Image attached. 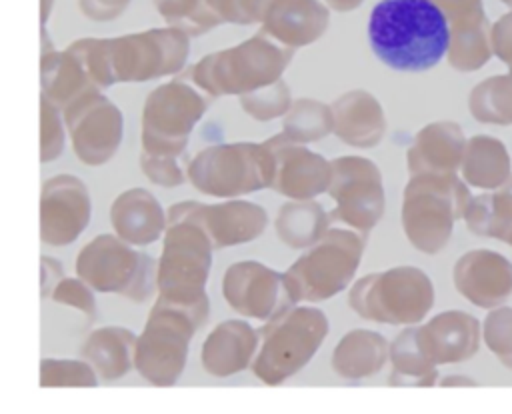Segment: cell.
<instances>
[{
    "label": "cell",
    "mask_w": 512,
    "mask_h": 414,
    "mask_svg": "<svg viewBox=\"0 0 512 414\" xmlns=\"http://www.w3.org/2000/svg\"><path fill=\"white\" fill-rule=\"evenodd\" d=\"M132 0H80V10L90 18L98 22L114 20L118 18Z\"/></svg>",
    "instance_id": "7bdbcfd3"
},
{
    "label": "cell",
    "mask_w": 512,
    "mask_h": 414,
    "mask_svg": "<svg viewBox=\"0 0 512 414\" xmlns=\"http://www.w3.org/2000/svg\"><path fill=\"white\" fill-rule=\"evenodd\" d=\"M418 328V340L430 362L452 364L468 360L478 350V320L460 310H448L434 316Z\"/></svg>",
    "instance_id": "44dd1931"
},
{
    "label": "cell",
    "mask_w": 512,
    "mask_h": 414,
    "mask_svg": "<svg viewBox=\"0 0 512 414\" xmlns=\"http://www.w3.org/2000/svg\"><path fill=\"white\" fill-rule=\"evenodd\" d=\"M328 334V318L316 306H290L258 330L254 376L276 386L304 368Z\"/></svg>",
    "instance_id": "5b68a950"
},
{
    "label": "cell",
    "mask_w": 512,
    "mask_h": 414,
    "mask_svg": "<svg viewBox=\"0 0 512 414\" xmlns=\"http://www.w3.org/2000/svg\"><path fill=\"white\" fill-rule=\"evenodd\" d=\"M374 56L398 72H426L450 48V24L434 0H380L368 18Z\"/></svg>",
    "instance_id": "6da1fadb"
},
{
    "label": "cell",
    "mask_w": 512,
    "mask_h": 414,
    "mask_svg": "<svg viewBox=\"0 0 512 414\" xmlns=\"http://www.w3.org/2000/svg\"><path fill=\"white\" fill-rule=\"evenodd\" d=\"M206 316L156 298L142 334L136 340L134 368L154 386H172L180 378L188 346Z\"/></svg>",
    "instance_id": "ba28073f"
},
{
    "label": "cell",
    "mask_w": 512,
    "mask_h": 414,
    "mask_svg": "<svg viewBox=\"0 0 512 414\" xmlns=\"http://www.w3.org/2000/svg\"><path fill=\"white\" fill-rule=\"evenodd\" d=\"M40 296L42 298H50L52 290L56 288V284L64 278V270L62 264L50 256H42L40 258Z\"/></svg>",
    "instance_id": "ee69618b"
},
{
    "label": "cell",
    "mask_w": 512,
    "mask_h": 414,
    "mask_svg": "<svg viewBox=\"0 0 512 414\" xmlns=\"http://www.w3.org/2000/svg\"><path fill=\"white\" fill-rule=\"evenodd\" d=\"M188 154L182 156H164V154H148L142 150L140 168L144 176L164 188H174L184 184L188 176Z\"/></svg>",
    "instance_id": "f35d334b"
},
{
    "label": "cell",
    "mask_w": 512,
    "mask_h": 414,
    "mask_svg": "<svg viewBox=\"0 0 512 414\" xmlns=\"http://www.w3.org/2000/svg\"><path fill=\"white\" fill-rule=\"evenodd\" d=\"M92 212L88 186L74 174H56L42 184L40 238L50 246L72 244L88 226Z\"/></svg>",
    "instance_id": "e0dca14e"
},
{
    "label": "cell",
    "mask_w": 512,
    "mask_h": 414,
    "mask_svg": "<svg viewBox=\"0 0 512 414\" xmlns=\"http://www.w3.org/2000/svg\"><path fill=\"white\" fill-rule=\"evenodd\" d=\"M500 2H504L506 6H510V8H512V0H500Z\"/></svg>",
    "instance_id": "c3c4849f"
},
{
    "label": "cell",
    "mask_w": 512,
    "mask_h": 414,
    "mask_svg": "<svg viewBox=\"0 0 512 414\" xmlns=\"http://www.w3.org/2000/svg\"><path fill=\"white\" fill-rule=\"evenodd\" d=\"M192 208L196 220L210 236L214 250L246 244L258 238L268 224L266 210L248 200H228L218 204L192 200Z\"/></svg>",
    "instance_id": "ffe728a7"
},
{
    "label": "cell",
    "mask_w": 512,
    "mask_h": 414,
    "mask_svg": "<svg viewBox=\"0 0 512 414\" xmlns=\"http://www.w3.org/2000/svg\"><path fill=\"white\" fill-rule=\"evenodd\" d=\"M390 356L388 342L374 330H350L332 352V370L346 380L368 378L386 364Z\"/></svg>",
    "instance_id": "f1b7e54d"
},
{
    "label": "cell",
    "mask_w": 512,
    "mask_h": 414,
    "mask_svg": "<svg viewBox=\"0 0 512 414\" xmlns=\"http://www.w3.org/2000/svg\"><path fill=\"white\" fill-rule=\"evenodd\" d=\"M50 10H52V0H42V8H40V22H42V26L46 24V20L50 16Z\"/></svg>",
    "instance_id": "7dc6e473"
},
{
    "label": "cell",
    "mask_w": 512,
    "mask_h": 414,
    "mask_svg": "<svg viewBox=\"0 0 512 414\" xmlns=\"http://www.w3.org/2000/svg\"><path fill=\"white\" fill-rule=\"evenodd\" d=\"M212 12L222 22H234V24H246L244 12H242V0H206Z\"/></svg>",
    "instance_id": "f6af8a7d"
},
{
    "label": "cell",
    "mask_w": 512,
    "mask_h": 414,
    "mask_svg": "<svg viewBox=\"0 0 512 414\" xmlns=\"http://www.w3.org/2000/svg\"><path fill=\"white\" fill-rule=\"evenodd\" d=\"M240 106L250 118L260 120V122L284 116L292 106L290 88L280 78L274 84H268V86H262V88L252 90L248 94H242L240 96Z\"/></svg>",
    "instance_id": "8d00e7d4"
},
{
    "label": "cell",
    "mask_w": 512,
    "mask_h": 414,
    "mask_svg": "<svg viewBox=\"0 0 512 414\" xmlns=\"http://www.w3.org/2000/svg\"><path fill=\"white\" fill-rule=\"evenodd\" d=\"M464 220L470 232L492 236L512 246V174L496 192L474 196Z\"/></svg>",
    "instance_id": "4dcf8cb0"
},
{
    "label": "cell",
    "mask_w": 512,
    "mask_h": 414,
    "mask_svg": "<svg viewBox=\"0 0 512 414\" xmlns=\"http://www.w3.org/2000/svg\"><path fill=\"white\" fill-rule=\"evenodd\" d=\"M330 224V214L314 200H292L280 206L274 226L282 244L290 248H310L324 236Z\"/></svg>",
    "instance_id": "1f68e13d"
},
{
    "label": "cell",
    "mask_w": 512,
    "mask_h": 414,
    "mask_svg": "<svg viewBox=\"0 0 512 414\" xmlns=\"http://www.w3.org/2000/svg\"><path fill=\"white\" fill-rule=\"evenodd\" d=\"M136 340L138 336L124 326H102L86 336L80 356L102 380H118L134 368Z\"/></svg>",
    "instance_id": "83f0119b"
},
{
    "label": "cell",
    "mask_w": 512,
    "mask_h": 414,
    "mask_svg": "<svg viewBox=\"0 0 512 414\" xmlns=\"http://www.w3.org/2000/svg\"><path fill=\"white\" fill-rule=\"evenodd\" d=\"M390 360L394 370L388 382L392 386H432L436 382V364L424 354L416 326L396 336L390 344Z\"/></svg>",
    "instance_id": "d6a6232c"
},
{
    "label": "cell",
    "mask_w": 512,
    "mask_h": 414,
    "mask_svg": "<svg viewBox=\"0 0 512 414\" xmlns=\"http://www.w3.org/2000/svg\"><path fill=\"white\" fill-rule=\"evenodd\" d=\"M464 150L466 138L456 122H432L414 136L406 164L410 174H456Z\"/></svg>",
    "instance_id": "7402d4cb"
},
{
    "label": "cell",
    "mask_w": 512,
    "mask_h": 414,
    "mask_svg": "<svg viewBox=\"0 0 512 414\" xmlns=\"http://www.w3.org/2000/svg\"><path fill=\"white\" fill-rule=\"evenodd\" d=\"M294 50L262 28L232 48L200 58L190 68V76L212 98L242 96L280 80Z\"/></svg>",
    "instance_id": "3957f363"
},
{
    "label": "cell",
    "mask_w": 512,
    "mask_h": 414,
    "mask_svg": "<svg viewBox=\"0 0 512 414\" xmlns=\"http://www.w3.org/2000/svg\"><path fill=\"white\" fill-rule=\"evenodd\" d=\"M104 48L114 84L146 82L180 72L188 58L190 40L184 30L170 26L104 38Z\"/></svg>",
    "instance_id": "7c38bea8"
},
{
    "label": "cell",
    "mask_w": 512,
    "mask_h": 414,
    "mask_svg": "<svg viewBox=\"0 0 512 414\" xmlns=\"http://www.w3.org/2000/svg\"><path fill=\"white\" fill-rule=\"evenodd\" d=\"M258 330L244 320H224L202 344V366L216 378H226L250 366L258 350Z\"/></svg>",
    "instance_id": "603a6c76"
},
{
    "label": "cell",
    "mask_w": 512,
    "mask_h": 414,
    "mask_svg": "<svg viewBox=\"0 0 512 414\" xmlns=\"http://www.w3.org/2000/svg\"><path fill=\"white\" fill-rule=\"evenodd\" d=\"M74 154L86 166L106 164L120 148L124 118L100 90L84 96L64 112Z\"/></svg>",
    "instance_id": "5bb4252c"
},
{
    "label": "cell",
    "mask_w": 512,
    "mask_h": 414,
    "mask_svg": "<svg viewBox=\"0 0 512 414\" xmlns=\"http://www.w3.org/2000/svg\"><path fill=\"white\" fill-rule=\"evenodd\" d=\"M334 134L356 148H374L386 132L380 102L366 90H350L332 102Z\"/></svg>",
    "instance_id": "484cf974"
},
{
    "label": "cell",
    "mask_w": 512,
    "mask_h": 414,
    "mask_svg": "<svg viewBox=\"0 0 512 414\" xmlns=\"http://www.w3.org/2000/svg\"><path fill=\"white\" fill-rule=\"evenodd\" d=\"M336 202L330 220L342 222L368 236L384 214L386 198L378 166L362 156L332 160V178L326 190Z\"/></svg>",
    "instance_id": "4fadbf2b"
},
{
    "label": "cell",
    "mask_w": 512,
    "mask_h": 414,
    "mask_svg": "<svg viewBox=\"0 0 512 414\" xmlns=\"http://www.w3.org/2000/svg\"><path fill=\"white\" fill-rule=\"evenodd\" d=\"M326 4L338 12H346V10H354L362 4V0H326Z\"/></svg>",
    "instance_id": "bcb514c9"
},
{
    "label": "cell",
    "mask_w": 512,
    "mask_h": 414,
    "mask_svg": "<svg viewBox=\"0 0 512 414\" xmlns=\"http://www.w3.org/2000/svg\"><path fill=\"white\" fill-rule=\"evenodd\" d=\"M272 154V182L270 188L292 200H312L326 192L332 178V162L322 154L312 152L304 142L292 140L280 132L264 140Z\"/></svg>",
    "instance_id": "2e32d148"
},
{
    "label": "cell",
    "mask_w": 512,
    "mask_h": 414,
    "mask_svg": "<svg viewBox=\"0 0 512 414\" xmlns=\"http://www.w3.org/2000/svg\"><path fill=\"white\" fill-rule=\"evenodd\" d=\"M50 300L78 310L86 318V322H92L96 318V300L92 294V286H88L80 276H64L52 290Z\"/></svg>",
    "instance_id": "60d3db41"
},
{
    "label": "cell",
    "mask_w": 512,
    "mask_h": 414,
    "mask_svg": "<svg viewBox=\"0 0 512 414\" xmlns=\"http://www.w3.org/2000/svg\"><path fill=\"white\" fill-rule=\"evenodd\" d=\"M222 296L234 312L256 320H272L294 306L284 274L254 260L228 266L222 276Z\"/></svg>",
    "instance_id": "9a60e30c"
},
{
    "label": "cell",
    "mask_w": 512,
    "mask_h": 414,
    "mask_svg": "<svg viewBox=\"0 0 512 414\" xmlns=\"http://www.w3.org/2000/svg\"><path fill=\"white\" fill-rule=\"evenodd\" d=\"M40 386H98V374L90 362L82 360H60L42 358L40 362Z\"/></svg>",
    "instance_id": "74e56055"
},
{
    "label": "cell",
    "mask_w": 512,
    "mask_h": 414,
    "mask_svg": "<svg viewBox=\"0 0 512 414\" xmlns=\"http://www.w3.org/2000/svg\"><path fill=\"white\" fill-rule=\"evenodd\" d=\"M214 244L194 216L192 200L174 202L166 212L162 254L158 260V298L208 318L206 280Z\"/></svg>",
    "instance_id": "7a4b0ae2"
},
{
    "label": "cell",
    "mask_w": 512,
    "mask_h": 414,
    "mask_svg": "<svg viewBox=\"0 0 512 414\" xmlns=\"http://www.w3.org/2000/svg\"><path fill=\"white\" fill-rule=\"evenodd\" d=\"M468 108L478 122L512 124V74L492 76L474 86Z\"/></svg>",
    "instance_id": "836d02e7"
},
{
    "label": "cell",
    "mask_w": 512,
    "mask_h": 414,
    "mask_svg": "<svg viewBox=\"0 0 512 414\" xmlns=\"http://www.w3.org/2000/svg\"><path fill=\"white\" fill-rule=\"evenodd\" d=\"M490 42H492V52L504 64H508V70L512 74V12L504 14L492 24Z\"/></svg>",
    "instance_id": "b9f144b4"
},
{
    "label": "cell",
    "mask_w": 512,
    "mask_h": 414,
    "mask_svg": "<svg viewBox=\"0 0 512 414\" xmlns=\"http://www.w3.org/2000/svg\"><path fill=\"white\" fill-rule=\"evenodd\" d=\"M62 110L46 96H40V162L56 160L64 150Z\"/></svg>",
    "instance_id": "ab89813d"
},
{
    "label": "cell",
    "mask_w": 512,
    "mask_h": 414,
    "mask_svg": "<svg viewBox=\"0 0 512 414\" xmlns=\"http://www.w3.org/2000/svg\"><path fill=\"white\" fill-rule=\"evenodd\" d=\"M366 236L354 228H328L286 272L284 284L294 304L320 302L342 292L360 264Z\"/></svg>",
    "instance_id": "8992f818"
},
{
    "label": "cell",
    "mask_w": 512,
    "mask_h": 414,
    "mask_svg": "<svg viewBox=\"0 0 512 414\" xmlns=\"http://www.w3.org/2000/svg\"><path fill=\"white\" fill-rule=\"evenodd\" d=\"M74 268L92 290L120 294L136 304L150 300L158 288V262L112 234H100L84 244Z\"/></svg>",
    "instance_id": "52a82bcc"
},
{
    "label": "cell",
    "mask_w": 512,
    "mask_h": 414,
    "mask_svg": "<svg viewBox=\"0 0 512 414\" xmlns=\"http://www.w3.org/2000/svg\"><path fill=\"white\" fill-rule=\"evenodd\" d=\"M206 94L190 76V70L156 86L142 108V150L148 154L182 156L188 136L208 108Z\"/></svg>",
    "instance_id": "9c48e42d"
},
{
    "label": "cell",
    "mask_w": 512,
    "mask_h": 414,
    "mask_svg": "<svg viewBox=\"0 0 512 414\" xmlns=\"http://www.w3.org/2000/svg\"><path fill=\"white\" fill-rule=\"evenodd\" d=\"M348 302L372 322L418 324L434 306V286L420 268L396 266L360 278L350 288Z\"/></svg>",
    "instance_id": "30bf717a"
},
{
    "label": "cell",
    "mask_w": 512,
    "mask_h": 414,
    "mask_svg": "<svg viewBox=\"0 0 512 414\" xmlns=\"http://www.w3.org/2000/svg\"><path fill=\"white\" fill-rule=\"evenodd\" d=\"M454 284L476 306L492 308L512 292V264L492 250L466 252L454 266Z\"/></svg>",
    "instance_id": "d6986e66"
},
{
    "label": "cell",
    "mask_w": 512,
    "mask_h": 414,
    "mask_svg": "<svg viewBox=\"0 0 512 414\" xmlns=\"http://www.w3.org/2000/svg\"><path fill=\"white\" fill-rule=\"evenodd\" d=\"M262 28L290 48L318 40L328 28V8L318 0H274L264 16Z\"/></svg>",
    "instance_id": "d4e9b609"
},
{
    "label": "cell",
    "mask_w": 512,
    "mask_h": 414,
    "mask_svg": "<svg viewBox=\"0 0 512 414\" xmlns=\"http://www.w3.org/2000/svg\"><path fill=\"white\" fill-rule=\"evenodd\" d=\"M154 6L170 26L184 30L188 36H200L222 24L206 0H154Z\"/></svg>",
    "instance_id": "d590c367"
},
{
    "label": "cell",
    "mask_w": 512,
    "mask_h": 414,
    "mask_svg": "<svg viewBox=\"0 0 512 414\" xmlns=\"http://www.w3.org/2000/svg\"><path fill=\"white\" fill-rule=\"evenodd\" d=\"M460 170L470 186L496 190L510 178L508 150L494 136H474L466 142Z\"/></svg>",
    "instance_id": "f546056e"
},
{
    "label": "cell",
    "mask_w": 512,
    "mask_h": 414,
    "mask_svg": "<svg viewBox=\"0 0 512 414\" xmlns=\"http://www.w3.org/2000/svg\"><path fill=\"white\" fill-rule=\"evenodd\" d=\"M470 200L456 174H412L402 200V226L410 244L426 254L440 252Z\"/></svg>",
    "instance_id": "277c9868"
},
{
    "label": "cell",
    "mask_w": 512,
    "mask_h": 414,
    "mask_svg": "<svg viewBox=\"0 0 512 414\" xmlns=\"http://www.w3.org/2000/svg\"><path fill=\"white\" fill-rule=\"evenodd\" d=\"M284 134L298 142H316L330 132H334V114L332 106L312 100L300 98L294 100L290 110L284 114L282 122Z\"/></svg>",
    "instance_id": "e575fe53"
},
{
    "label": "cell",
    "mask_w": 512,
    "mask_h": 414,
    "mask_svg": "<svg viewBox=\"0 0 512 414\" xmlns=\"http://www.w3.org/2000/svg\"><path fill=\"white\" fill-rule=\"evenodd\" d=\"M40 86L42 96L56 104L62 114L82 100L84 96L98 92L82 62L68 48L64 52H46L40 60Z\"/></svg>",
    "instance_id": "4316f807"
},
{
    "label": "cell",
    "mask_w": 512,
    "mask_h": 414,
    "mask_svg": "<svg viewBox=\"0 0 512 414\" xmlns=\"http://www.w3.org/2000/svg\"><path fill=\"white\" fill-rule=\"evenodd\" d=\"M450 24L448 62L460 72L482 68L492 56L490 22L482 0H434Z\"/></svg>",
    "instance_id": "ac0fdd59"
},
{
    "label": "cell",
    "mask_w": 512,
    "mask_h": 414,
    "mask_svg": "<svg viewBox=\"0 0 512 414\" xmlns=\"http://www.w3.org/2000/svg\"><path fill=\"white\" fill-rule=\"evenodd\" d=\"M188 180L216 198H234L272 182V154L264 142H230L202 148L188 162Z\"/></svg>",
    "instance_id": "8fae6325"
},
{
    "label": "cell",
    "mask_w": 512,
    "mask_h": 414,
    "mask_svg": "<svg viewBox=\"0 0 512 414\" xmlns=\"http://www.w3.org/2000/svg\"><path fill=\"white\" fill-rule=\"evenodd\" d=\"M110 222L122 240L132 246H146L166 230V214L156 196L144 188L120 192L110 206Z\"/></svg>",
    "instance_id": "cb8c5ba5"
}]
</instances>
